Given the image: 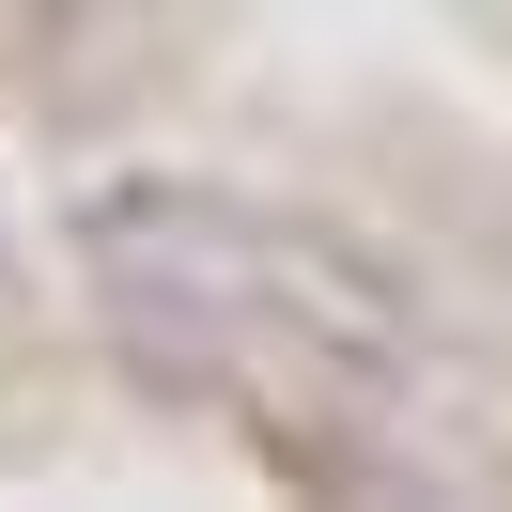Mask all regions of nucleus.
Here are the masks:
<instances>
[{"label":"nucleus","instance_id":"obj_2","mask_svg":"<svg viewBox=\"0 0 512 512\" xmlns=\"http://www.w3.org/2000/svg\"><path fill=\"white\" fill-rule=\"evenodd\" d=\"M0 342H16V233H0Z\"/></svg>","mask_w":512,"mask_h":512},{"label":"nucleus","instance_id":"obj_1","mask_svg":"<svg viewBox=\"0 0 512 512\" xmlns=\"http://www.w3.org/2000/svg\"><path fill=\"white\" fill-rule=\"evenodd\" d=\"M78 249H94V311L140 388H233L280 326L295 357H357V373L404 357V311L342 233H280L218 187H125L78 218Z\"/></svg>","mask_w":512,"mask_h":512}]
</instances>
